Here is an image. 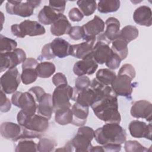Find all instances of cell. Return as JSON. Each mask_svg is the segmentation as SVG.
<instances>
[{
	"mask_svg": "<svg viewBox=\"0 0 152 152\" xmlns=\"http://www.w3.org/2000/svg\"><path fill=\"white\" fill-rule=\"evenodd\" d=\"M90 87L96 93L95 102L91 106L95 115L106 123L119 124L121 116L118 110L117 95L111 87L103 85L94 78Z\"/></svg>",
	"mask_w": 152,
	"mask_h": 152,
	"instance_id": "1",
	"label": "cell"
},
{
	"mask_svg": "<svg viewBox=\"0 0 152 152\" xmlns=\"http://www.w3.org/2000/svg\"><path fill=\"white\" fill-rule=\"evenodd\" d=\"M94 138L100 145L124 143L126 138L125 130L117 123H106L94 131Z\"/></svg>",
	"mask_w": 152,
	"mask_h": 152,
	"instance_id": "2",
	"label": "cell"
},
{
	"mask_svg": "<svg viewBox=\"0 0 152 152\" xmlns=\"http://www.w3.org/2000/svg\"><path fill=\"white\" fill-rule=\"evenodd\" d=\"M11 30L13 35L19 38H24L26 36H40L46 32L45 27L41 24L29 20H24L19 24L12 25Z\"/></svg>",
	"mask_w": 152,
	"mask_h": 152,
	"instance_id": "3",
	"label": "cell"
},
{
	"mask_svg": "<svg viewBox=\"0 0 152 152\" xmlns=\"http://www.w3.org/2000/svg\"><path fill=\"white\" fill-rule=\"evenodd\" d=\"M94 138V131L89 126H82L71 140L74 151L77 152L90 151L93 145L91 141Z\"/></svg>",
	"mask_w": 152,
	"mask_h": 152,
	"instance_id": "4",
	"label": "cell"
},
{
	"mask_svg": "<svg viewBox=\"0 0 152 152\" xmlns=\"http://www.w3.org/2000/svg\"><path fill=\"white\" fill-rule=\"evenodd\" d=\"M40 3L41 1H8L5 8L7 12L11 15L28 17L33 14L34 9L39 7Z\"/></svg>",
	"mask_w": 152,
	"mask_h": 152,
	"instance_id": "5",
	"label": "cell"
},
{
	"mask_svg": "<svg viewBox=\"0 0 152 152\" xmlns=\"http://www.w3.org/2000/svg\"><path fill=\"white\" fill-rule=\"evenodd\" d=\"M11 102L29 116L34 115L37 111L38 103L28 91L24 93L15 92L12 96Z\"/></svg>",
	"mask_w": 152,
	"mask_h": 152,
	"instance_id": "6",
	"label": "cell"
},
{
	"mask_svg": "<svg viewBox=\"0 0 152 152\" xmlns=\"http://www.w3.org/2000/svg\"><path fill=\"white\" fill-rule=\"evenodd\" d=\"M26 59L25 52L20 48H16L12 52L0 53V72L15 68Z\"/></svg>",
	"mask_w": 152,
	"mask_h": 152,
	"instance_id": "7",
	"label": "cell"
},
{
	"mask_svg": "<svg viewBox=\"0 0 152 152\" xmlns=\"http://www.w3.org/2000/svg\"><path fill=\"white\" fill-rule=\"evenodd\" d=\"M73 87L67 84H62L56 87L52 95L54 109L62 107H71L69 100L72 98Z\"/></svg>",
	"mask_w": 152,
	"mask_h": 152,
	"instance_id": "8",
	"label": "cell"
},
{
	"mask_svg": "<svg viewBox=\"0 0 152 152\" xmlns=\"http://www.w3.org/2000/svg\"><path fill=\"white\" fill-rule=\"evenodd\" d=\"M21 81V75L16 67L8 69L1 77V89L6 94L14 93Z\"/></svg>",
	"mask_w": 152,
	"mask_h": 152,
	"instance_id": "9",
	"label": "cell"
},
{
	"mask_svg": "<svg viewBox=\"0 0 152 152\" xmlns=\"http://www.w3.org/2000/svg\"><path fill=\"white\" fill-rule=\"evenodd\" d=\"M133 79L129 75L118 73L110 85L111 88L117 96L129 97L133 91L132 84Z\"/></svg>",
	"mask_w": 152,
	"mask_h": 152,
	"instance_id": "10",
	"label": "cell"
},
{
	"mask_svg": "<svg viewBox=\"0 0 152 152\" xmlns=\"http://www.w3.org/2000/svg\"><path fill=\"white\" fill-rule=\"evenodd\" d=\"M105 23L103 20L97 15H95L93 18L84 24L82 28L84 31V40H88L93 38H96L97 36L103 32Z\"/></svg>",
	"mask_w": 152,
	"mask_h": 152,
	"instance_id": "11",
	"label": "cell"
},
{
	"mask_svg": "<svg viewBox=\"0 0 152 152\" xmlns=\"http://www.w3.org/2000/svg\"><path fill=\"white\" fill-rule=\"evenodd\" d=\"M98 68V64L93 59L92 53L84 59L76 62L73 66V72L77 76L91 75Z\"/></svg>",
	"mask_w": 152,
	"mask_h": 152,
	"instance_id": "12",
	"label": "cell"
},
{
	"mask_svg": "<svg viewBox=\"0 0 152 152\" xmlns=\"http://www.w3.org/2000/svg\"><path fill=\"white\" fill-rule=\"evenodd\" d=\"M131 115L132 117L139 119H145L151 122L152 114V104L145 100H140L133 103L131 108Z\"/></svg>",
	"mask_w": 152,
	"mask_h": 152,
	"instance_id": "13",
	"label": "cell"
},
{
	"mask_svg": "<svg viewBox=\"0 0 152 152\" xmlns=\"http://www.w3.org/2000/svg\"><path fill=\"white\" fill-rule=\"evenodd\" d=\"M96 99V91L91 87L83 90H78L75 87H73L71 100L78 104L83 106L89 107L95 102Z\"/></svg>",
	"mask_w": 152,
	"mask_h": 152,
	"instance_id": "14",
	"label": "cell"
},
{
	"mask_svg": "<svg viewBox=\"0 0 152 152\" xmlns=\"http://www.w3.org/2000/svg\"><path fill=\"white\" fill-rule=\"evenodd\" d=\"M130 134L134 138H145L151 140L152 128L151 122L147 124L144 122L138 120L131 121L128 126Z\"/></svg>",
	"mask_w": 152,
	"mask_h": 152,
	"instance_id": "15",
	"label": "cell"
},
{
	"mask_svg": "<svg viewBox=\"0 0 152 152\" xmlns=\"http://www.w3.org/2000/svg\"><path fill=\"white\" fill-rule=\"evenodd\" d=\"M96 43L94 44L92 55L94 61L98 64H103L106 62L112 53L109 45L104 42L96 39Z\"/></svg>",
	"mask_w": 152,
	"mask_h": 152,
	"instance_id": "16",
	"label": "cell"
},
{
	"mask_svg": "<svg viewBox=\"0 0 152 152\" xmlns=\"http://www.w3.org/2000/svg\"><path fill=\"white\" fill-rule=\"evenodd\" d=\"M48 120L39 114H34L28 118L23 126L34 132L43 134L49 127Z\"/></svg>",
	"mask_w": 152,
	"mask_h": 152,
	"instance_id": "17",
	"label": "cell"
},
{
	"mask_svg": "<svg viewBox=\"0 0 152 152\" xmlns=\"http://www.w3.org/2000/svg\"><path fill=\"white\" fill-rule=\"evenodd\" d=\"M96 38H93L88 40H85L79 44L71 45V55L80 59H83L92 53Z\"/></svg>",
	"mask_w": 152,
	"mask_h": 152,
	"instance_id": "18",
	"label": "cell"
},
{
	"mask_svg": "<svg viewBox=\"0 0 152 152\" xmlns=\"http://www.w3.org/2000/svg\"><path fill=\"white\" fill-rule=\"evenodd\" d=\"M152 12L151 8L146 5L138 7L134 12L133 19L135 23L146 27H150L152 24Z\"/></svg>",
	"mask_w": 152,
	"mask_h": 152,
	"instance_id": "19",
	"label": "cell"
},
{
	"mask_svg": "<svg viewBox=\"0 0 152 152\" xmlns=\"http://www.w3.org/2000/svg\"><path fill=\"white\" fill-rule=\"evenodd\" d=\"M50 46L52 52L55 56L59 58H64L71 55V45L66 40L57 37L50 42Z\"/></svg>",
	"mask_w": 152,
	"mask_h": 152,
	"instance_id": "20",
	"label": "cell"
},
{
	"mask_svg": "<svg viewBox=\"0 0 152 152\" xmlns=\"http://www.w3.org/2000/svg\"><path fill=\"white\" fill-rule=\"evenodd\" d=\"M22 130V127L19 124L11 122H5L1 124L0 126V132L2 137L16 141L20 136Z\"/></svg>",
	"mask_w": 152,
	"mask_h": 152,
	"instance_id": "21",
	"label": "cell"
},
{
	"mask_svg": "<svg viewBox=\"0 0 152 152\" xmlns=\"http://www.w3.org/2000/svg\"><path fill=\"white\" fill-rule=\"evenodd\" d=\"M72 113V124L77 126H83L88 115L89 107L81 106L77 103H75L71 108Z\"/></svg>",
	"mask_w": 152,
	"mask_h": 152,
	"instance_id": "22",
	"label": "cell"
},
{
	"mask_svg": "<svg viewBox=\"0 0 152 152\" xmlns=\"http://www.w3.org/2000/svg\"><path fill=\"white\" fill-rule=\"evenodd\" d=\"M53 110L54 107L52 103V94L45 93L38 103L37 113L49 120L52 117Z\"/></svg>",
	"mask_w": 152,
	"mask_h": 152,
	"instance_id": "23",
	"label": "cell"
},
{
	"mask_svg": "<svg viewBox=\"0 0 152 152\" xmlns=\"http://www.w3.org/2000/svg\"><path fill=\"white\" fill-rule=\"evenodd\" d=\"M71 28V24L66 17L62 14L58 19L51 24L50 32L53 36H60L68 34Z\"/></svg>",
	"mask_w": 152,
	"mask_h": 152,
	"instance_id": "24",
	"label": "cell"
},
{
	"mask_svg": "<svg viewBox=\"0 0 152 152\" xmlns=\"http://www.w3.org/2000/svg\"><path fill=\"white\" fill-rule=\"evenodd\" d=\"M106 30L104 36L110 42H112L119 37L120 33V22L115 17L108 18L106 22Z\"/></svg>",
	"mask_w": 152,
	"mask_h": 152,
	"instance_id": "25",
	"label": "cell"
},
{
	"mask_svg": "<svg viewBox=\"0 0 152 152\" xmlns=\"http://www.w3.org/2000/svg\"><path fill=\"white\" fill-rule=\"evenodd\" d=\"M59 14L52 8L50 6L45 5L38 14V20L41 24L45 25L52 24L58 18Z\"/></svg>",
	"mask_w": 152,
	"mask_h": 152,
	"instance_id": "26",
	"label": "cell"
},
{
	"mask_svg": "<svg viewBox=\"0 0 152 152\" xmlns=\"http://www.w3.org/2000/svg\"><path fill=\"white\" fill-rule=\"evenodd\" d=\"M55 119L57 124L66 125L71 124L72 121V113L70 107H62L55 110Z\"/></svg>",
	"mask_w": 152,
	"mask_h": 152,
	"instance_id": "27",
	"label": "cell"
},
{
	"mask_svg": "<svg viewBox=\"0 0 152 152\" xmlns=\"http://www.w3.org/2000/svg\"><path fill=\"white\" fill-rule=\"evenodd\" d=\"M112 43V47L110 48L112 52L116 54L121 61L125 59L128 53V44L119 36L113 40Z\"/></svg>",
	"mask_w": 152,
	"mask_h": 152,
	"instance_id": "28",
	"label": "cell"
},
{
	"mask_svg": "<svg viewBox=\"0 0 152 152\" xmlns=\"http://www.w3.org/2000/svg\"><path fill=\"white\" fill-rule=\"evenodd\" d=\"M121 2L118 0H101L98 2L97 8L100 13H110L118 11Z\"/></svg>",
	"mask_w": 152,
	"mask_h": 152,
	"instance_id": "29",
	"label": "cell"
},
{
	"mask_svg": "<svg viewBox=\"0 0 152 152\" xmlns=\"http://www.w3.org/2000/svg\"><path fill=\"white\" fill-rule=\"evenodd\" d=\"M36 70L39 77L42 78H49L56 70L55 65L50 62H42L38 64Z\"/></svg>",
	"mask_w": 152,
	"mask_h": 152,
	"instance_id": "30",
	"label": "cell"
},
{
	"mask_svg": "<svg viewBox=\"0 0 152 152\" xmlns=\"http://www.w3.org/2000/svg\"><path fill=\"white\" fill-rule=\"evenodd\" d=\"M96 79L100 83L105 86H110L115 80L116 75L112 69L103 68L99 69L96 75Z\"/></svg>",
	"mask_w": 152,
	"mask_h": 152,
	"instance_id": "31",
	"label": "cell"
},
{
	"mask_svg": "<svg viewBox=\"0 0 152 152\" xmlns=\"http://www.w3.org/2000/svg\"><path fill=\"white\" fill-rule=\"evenodd\" d=\"M138 30L134 26H126L120 30L119 36L122 38L127 44L136 39L138 36Z\"/></svg>",
	"mask_w": 152,
	"mask_h": 152,
	"instance_id": "32",
	"label": "cell"
},
{
	"mask_svg": "<svg viewBox=\"0 0 152 152\" xmlns=\"http://www.w3.org/2000/svg\"><path fill=\"white\" fill-rule=\"evenodd\" d=\"M77 4L81 12L86 16H89L93 14L97 8L96 1L80 0L77 1Z\"/></svg>",
	"mask_w": 152,
	"mask_h": 152,
	"instance_id": "33",
	"label": "cell"
},
{
	"mask_svg": "<svg viewBox=\"0 0 152 152\" xmlns=\"http://www.w3.org/2000/svg\"><path fill=\"white\" fill-rule=\"evenodd\" d=\"M15 151H37V144L31 139L21 140L16 145Z\"/></svg>",
	"mask_w": 152,
	"mask_h": 152,
	"instance_id": "34",
	"label": "cell"
},
{
	"mask_svg": "<svg viewBox=\"0 0 152 152\" xmlns=\"http://www.w3.org/2000/svg\"><path fill=\"white\" fill-rule=\"evenodd\" d=\"M17 43L15 40L7 37L0 35V53H6L13 51L17 48Z\"/></svg>",
	"mask_w": 152,
	"mask_h": 152,
	"instance_id": "35",
	"label": "cell"
},
{
	"mask_svg": "<svg viewBox=\"0 0 152 152\" xmlns=\"http://www.w3.org/2000/svg\"><path fill=\"white\" fill-rule=\"evenodd\" d=\"M38 75L36 68H28L22 69L21 74V80L22 83L25 85L30 84L34 83L37 78Z\"/></svg>",
	"mask_w": 152,
	"mask_h": 152,
	"instance_id": "36",
	"label": "cell"
},
{
	"mask_svg": "<svg viewBox=\"0 0 152 152\" xmlns=\"http://www.w3.org/2000/svg\"><path fill=\"white\" fill-rule=\"evenodd\" d=\"M56 145V142L49 138H40L37 144V151L50 152L53 150Z\"/></svg>",
	"mask_w": 152,
	"mask_h": 152,
	"instance_id": "37",
	"label": "cell"
},
{
	"mask_svg": "<svg viewBox=\"0 0 152 152\" xmlns=\"http://www.w3.org/2000/svg\"><path fill=\"white\" fill-rule=\"evenodd\" d=\"M124 148L126 152H144L148 151L147 148L141 145L139 142L135 140L125 141Z\"/></svg>",
	"mask_w": 152,
	"mask_h": 152,
	"instance_id": "38",
	"label": "cell"
},
{
	"mask_svg": "<svg viewBox=\"0 0 152 152\" xmlns=\"http://www.w3.org/2000/svg\"><path fill=\"white\" fill-rule=\"evenodd\" d=\"M21 127H22L21 132L20 136L17 139V141L21 140H26V139H33V138L40 139V138H42V134L34 132L33 131L27 129L24 126H21Z\"/></svg>",
	"mask_w": 152,
	"mask_h": 152,
	"instance_id": "39",
	"label": "cell"
},
{
	"mask_svg": "<svg viewBox=\"0 0 152 152\" xmlns=\"http://www.w3.org/2000/svg\"><path fill=\"white\" fill-rule=\"evenodd\" d=\"M90 84L91 81L87 76H78L75 80V87L78 90H83L88 88L90 86Z\"/></svg>",
	"mask_w": 152,
	"mask_h": 152,
	"instance_id": "40",
	"label": "cell"
},
{
	"mask_svg": "<svg viewBox=\"0 0 152 152\" xmlns=\"http://www.w3.org/2000/svg\"><path fill=\"white\" fill-rule=\"evenodd\" d=\"M121 59H120V58L116 54L112 52V54L110 55V57L109 58L105 64L110 69L114 70L119 68L121 64Z\"/></svg>",
	"mask_w": 152,
	"mask_h": 152,
	"instance_id": "41",
	"label": "cell"
},
{
	"mask_svg": "<svg viewBox=\"0 0 152 152\" xmlns=\"http://www.w3.org/2000/svg\"><path fill=\"white\" fill-rule=\"evenodd\" d=\"M3 91L1 90V100H0V110L1 112H7L11 107V103L10 100L7 98Z\"/></svg>",
	"mask_w": 152,
	"mask_h": 152,
	"instance_id": "42",
	"label": "cell"
},
{
	"mask_svg": "<svg viewBox=\"0 0 152 152\" xmlns=\"http://www.w3.org/2000/svg\"><path fill=\"white\" fill-rule=\"evenodd\" d=\"M69 36L74 40H78L83 39L84 37V31L82 26H74L71 28L69 33Z\"/></svg>",
	"mask_w": 152,
	"mask_h": 152,
	"instance_id": "43",
	"label": "cell"
},
{
	"mask_svg": "<svg viewBox=\"0 0 152 152\" xmlns=\"http://www.w3.org/2000/svg\"><path fill=\"white\" fill-rule=\"evenodd\" d=\"M66 5L65 1H49V6L59 14H63Z\"/></svg>",
	"mask_w": 152,
	"mask_h": 152,
	"instance_id": "44",
	"label": "cell"
},
{
	"mask_svg": "<svg viewBox=\"0 0 152 152\" xmlns=\"http://www.w3.org/2000/svg\"><path fill=\"white\" fill-rule=\"evenodd\" d=\"M69 19L74 22L80 21L84 17V15L81 11L77 8H72L71 9L68 13Z\"/></svg>",
	"mask_w": 152,
	"mask_h": 152,
	"instance_id": "45",
	"label": "cell"
},
{
	"mask_svg": "<svg viewBox=\"0 0 152 152\" xmlns=\"http://www.w3.org/2000/svg\"><path fill=\"white\" fill-rule=\"evenodd\" d=\"M28 91L32 94L36 102L38 103L42 97V96L46 93L45 90L40 87L35 86L30 88Z\"/></svg>",
	"mask_w": 152,
	"mask_h": 152,
	"instance_id": "46",
	"label": "cell"
},
{
	"mask_svg": "<svg viewBox=\"0 0 152 152\" xmlns=\"http://www.w3.org/2000/svg\"><path fill=\"white\" fill-rule=\"evenodd\" d=\"M52 83L53 84L56 86H58L62 84H67V79L65 75L61 73V72H58L55 74L53 77H52Z\"/></svg>",
	"mask_w": 152,
	"mask_h": 152,
	"instance_id": "47",
	"label": "cell"
},
{
	"mask_svg": "<svg viewBox=\"0 0 152 152\" xmlns=\"http://www.w3.org/2000/svg\"><path fill=\"white\" fill-rule=\"evenodd\" d=\"M118 73H122L131 76L133 78L135 77V71L134 66L130 64H125L123 65L119 69Z\"/></svg>",
	"mask_w": 152,
	"mask_h": 152,
	"instance_id": "48",
	"label": "cell"
},
{
	"mask_svg": "<svg viewBox=\"0 0 152 152\" xmlns=\"http://www.w3.org/2000/svg\"><path fill=\"white\" fill-rule=\"evenodd\" d=\"M42 56L45 59L48 60H50L55 58V56L53 54L50 46V43H47L43 46L42 49Z\"/></svg>",
	"mask_w": 152,
	"mask_h": 152,
	"instance_id": "49",
	"label": "cell"
},
{
	"mask_svg": "<svg viewBox=\"0 0 152 152\" xmlns=\"http://www.w3.org/2000/svg\"><path fill=\"white\" fill-rule=\"evenodd\" d=\"M38 64H39L38 61L34 58H27L22 63V69L28 68H36Z\"/></svg>",
	"mask_w": 152,
	"mask_h": 152,
	"instance_id": "50",
	"label": "cell"
},
{
	"mask_svg": "<svg viewBox=\"0 0 152 152\" xmlns=\"http://www.w3.org/2000/svg\"><path fill=\"white\" fill-rule=\"evenodd\" d=\"M104 151L106 152H118L121 149V144H106L102 145Z\"/></svg>",
	"mask_w": 152,
	"mask_h": 152,
	"instance_id": "51",
	"label": "cell"
},
{
	"mask_svg": "<svg viewBox=\"0 0 152 152\" xmlns=\"http://www.w3.org/2000/svg\"><path fill=\"white\" fill-rule=\"evenodd\" d=\"M74 147H72V145L71 142V141H69L66 142V144L62 147H60L56 150H55V151H74Z\"/></svg>",
	"mask_w": 152,
	"mask_h": 152,
	"instance_id": "52",
	"label": "cell"
},
{
	"mask_svg": "<svg viewBox=\"0 0 152 152\" xmlns=\"http://www.w3.org/2000/svg\"><path fill=\"white\" fill-rule=\"evenodd\" d=\"M90 151L93 152H103V148L102 146H95V147H92Z\"/></svg>",
	"mask_w": 152,
	"mask_h": 152,
	"instance_id": "53",
	"label": "cell"
},
{
	"mask_svg": "<svg viewBox=\"0 0 152 152\" xmlns=\"http://www.w3.org/2000/svg\"><path fill=\"white\" fill-rule=\"evenodd\" d=\"M1 19H2V22H1V25H2V27H1V30L2 28V25H3V21H4V14L2 13V12H1Z\"/></svg>",
	"mask_w": 152,
	"mask_h": 152,
	"instance_id": "54",
	"label": "cell"
}]
</instances>
